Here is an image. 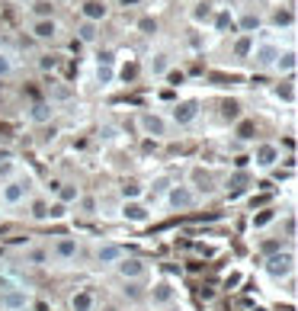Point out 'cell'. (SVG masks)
Instances as JSON below:
<instances>
[{
	"label": "cell",
	"mask_w": 298,
	"mask_h": 311,
	"mask_svg": "<svg viewBox=\"0 0 298 311\" xmlns=\"http://www.w3.org/2000/svg\"><path fill=\"white\" fill-rule=\"evenodd\" d=\"M238 138H244V141H250V138H253V125H250V122H244V125L238 128Z\"/></svg>",
	"instance_id": "44"
},
{
	"label": "cell",
	"mask_w": 298,
	"mask_h": 311,
	"mask_svg": "<svg viewBox=\"0 0 298 311\" xmlns=\"http://www.w3.org/2000/svg\"><path fill=\"white\" fill-rule=\"evenodd\" d=\"M49 260H51V257H49V250H45V247H32V250H26V263H29V266H45Z\"/></svg>",
	"instance_id": "27"
},
{
	"label": "cell",
	"mask_w": 298,
	"mask_h": 311,
	"mask_svg": "<svg viewBox=\"0 0 298 311\" xmlns=\"http://www.w3.org/2000/svg\"><path fill=\"white\" fill-rule=\"evenodd\" d=\"M167 311H183V308H177V305H170V308H167Z\"/></svg>",
	"instance_id": "50"
},
{
	"label": "cell",
	"mask_w": 298,
	"mask_h": 311,
	"mask_svg": "<svg viewBox=\"0 0 298 311\" xmlns=\"http://www.w3.org/2000/svg\"><path fill=\"white\" fill-rule=\"evenodd\" d=\"M295 23V13L292 10H276L273 13V26H292Z\"/></svg>",
	"instance_id": "36"
},
{
	"label": "cell",
	"mask_w": 298,
	"mask_h": 311,
	"mask_svg": "<svg viewBox=\"0 0 298 311\" xmlns=\"http://www.w3.org/2000/svg\"><path fill=\"white\" fill-rule=\"evenodd\" d=\"M215 32H231V36H238V26H234V16L228 10H215V19H212Z\"/></svg>",
	"instance_id": "22"
},
{
	"label": "cell",
	"mask_w": 298,
	"mask_h": 311,
	"mask_svg": "<svg viewBox=\"0 0 298 311\" xmlns=\"http://www.w3.org/2000/svg\"><path fill=\"white\" fill-rule=\"evenodd\" d=\"M80 13H84V23H103L106 16H109V6L103 3V0H87L84 6H80Z\"/></svg>",
	"instance_id": "16"
},
{
	"label": "cell",
	"mask_w": 298,
	"mask_h": 311,
	"mask_svg": "<svg viewBox=\"0 0 298 311\" xmlns=\"http://www.w3.org/2000/svg\"><path fill=\"white\" fill-rule=\"evenodd\" d=\"M279 52H282V45L276 42V39H256V42H253V52H250V61H253L256 71H273Z\"/></svg>",
	"instance_id": "4"
},
{
	"label": "cell",
	"mask_w": 298,
	"mask_h": 311,
	"mask_svg": "<svg viewBox=\"0 0 298 311\" xmlns=\"http://www.w3.org/2000/svg\"><path fill=\"white\" fill-rule=\"evenodd\" d=\"M122 6H135V3H141V0H119Z\"/></svg>",
	"instance_id": "49"
},
{
	"label": "cell",
	"mask_w": 298,
	"mask_h": 311,
	"mask_svg": "<svg viewBox=\"0 0 298 311\" xmlns=\"http://www.w3.org/2000/svg\"><path fill=\"white\" fill-rule=\"evenodd\" d=\"M266 273L273 279H289L295 273V254L292 250H276V254L266 257Z\"/></svg>",
	"instance_id": "7"
},
{
	"label": "cell",
	"mask_w": 298,
	"mask_h": 311,
	"mask_svg": "<svg viewBox=\"0 0 298 311\" xmlns=\"http://www.w3.org/2000/svg\"><path fill=\"white\" fill-rule=\"evenodd\" d=\"M189 186L196 189V193H212V186H215V180H212V173L208 170H202V167H193V173H189V180H186Z\"/></svg>",
	"instance_id": "18"
},
{
	"label": "cell",
	"mask_w": 298,
	"mask_h": 311,
	"mask_svg": "<svg viewBox=\"0 0 298 311\" xmlns=\"http://www.w3.org/2000/svg\"><path fill=\"white\" fill-rule=\"evenodd\" d=\"M51 119H55V106H51L49 100H39V103L29 106V122L32 125H45V122H51Z\"/></svg>",
	"instance_id": "17"
},
{
	"label": "cell",
	"mask_w": 298,
	"mask_h": 311,
	"mask_svg": "<svg viewBox=\"0 0 298 311\" xmlns=\"http://www.w3.org/2000/svg\"><path fill=\"white\" fill-rule=\"evenodd\" d=\"M93 308H97V295L90 289H77L71 295V311H93Z\"/></svg>",
	"instance_id": "21"
},
{
	"label": "cell",
	"mask_w": 298,
	"mask_h": 311,
	"mask_svg": "<svg viewBox=\"0 0 298 311\" xmlns=\"http://www.w3.org/2000/svg\"><path fill=\"white\" fill-rule=\"evenodd\" d=\"M32 218L36 221H49V202H36V206H32Z\"/></svg>",
	"instance_id": "40"
},
{
	"label": "cell",
	"mask_w": 298,
	"mask_h": 311,
	"mask_svg": "<svg viewBox=\"0 0 298 311\" xmlns=\"http://www.w3.org/2000/svg\"><path fill=\"white\" fill-rule=\"evenodd\" d=\"M276 97L286 100V103H295V80L289 77L286 84H279V87H276Z\"/></svg>",
	"instance_id": "30"
},
{
	"label": "cell",
	"mask_w": 298,
	"mask_h": 311,
	"mask_svg": "<svg viewBox=\"0 0 298 311\" xmlns=\"http://www.w3.org/2000/svg\"><path fill=\"white\" fill-rule=\"evenodd\" d=\"M196 119H199V100H180V103L173 106V119H170V122L193 125Z\"/></svg>",
	"instance_id": "15"
},
{
	"label": "cell",
	"mask_w": 298,
	"mask_h": 311,
	"mask_svg": "<svg viewBox=\"0 0 298 311\" xmlns=\"http://www.w3.org/2000/svg\"><path fill=\"white\" fill-rule=\"evenodd\" d=\"M77 208H80V215L93 218V215L99 212V202H97V196H80V199H77Z\"/></svg>",
	"instance_id": "28"
},
{
	"label": "cell",
	"mask_w": 298,
	"mask_h": 311,
	"mask_svg": "<svg viewBox=\"0 0 298 311\" xmlns=\"http://www.w3.org/2000/svg\"><path fill=\"white\" fill-rule=\"evenodd\" d=\"M286 234H289V238H295V218H292V215H289V221H286Z\"/></svg>",
	"instance_id": "48"
},
{
	"label": "cell",
	"mask_w": 298,
	"mask_h": 311,
	"mask_svg": "<svg viewBox=\"0 0 298 311\" xmlns=\"http://www.w3.org/2000/svg\"><path fill=\"white\" fill-rule=\"evenodd\" d=\"M250 160H253V167L260 173H269L282 160V148L276 145V141H260V145L253 148V157H250Z\"/></svg>",
	"instance_id": "6"
},
{
	"label": "cell",
	"mask_w": 298,
	"mask_h": 311,
	"mask_svg": "<svg viewBox=\"0 0 298 311\" xmlns=\"http://www.w3.org/2000/svg\"><path fill=\"white\" fill-rule=\"evenodd\" d=\"M112 269L119 273V279H122V282H141V279L148 276V263L141 260V257H128V254L122 257V260H119Z\"/></svg>",
	"instance_id": "8"
},
{
	"label": "cell",
	"mask_w": 298,
	"mask_h": 311,
	"mask_svg": "<svg viewBox=\"0 0 298 311\" xmlns=\"http://www.w3.org/2000/svg\"><path fill=\"white\" fill-rule=\"evenodd\" d=\"M77 36H80V42H93V39H97V26L93 23H80Z\"/></svg>",
	"instance_id": "38"
},
{
	"label": "cell",
	"mask_w": 298,
	"mask_h": 311,
	"mask_svg": "<svg viewBox=\"0 0 298 311\" xmlns=\"http://www.w3.org/2000/svg\"><path fill=\"white\" fill-rule=\"evenodd\" d=\"M80 199V189L74 186V183H61L58 189V202H64V206H71V202H77Z\"/></svg>",
	"instance_id": "29"
},
{
	"label": "cell",
	"mask_w": 298,
	"mask_h": 311,
	"mask_svg": "<svg viewBox=\"0 0 298 311\" xmlns=\"http://www.w3.org/2000/svg\"><path fill=\"white\" fill-rule=\"evenodd\" d=\"M13 160V148H0V164H10Z\"/></svg>",
	"instance_id": "47"
},
{
	"label": "cell",
	"mask_w": 298,
	"mask_h": 311,
	"mask_svg": "<svg viewBox=\"0 0 298 311\" xmlns=\"http://www.w3.org/2000/svg\"><path fill=\"white\" fill-rule=\"evenodd\" d=\"M276 221V208H263L260 215H253V228L260 231V228H266V225H273Z\"/></svg>",
	"instance_id": "32"
},
{
	"label": "cell",
	"mask_w": 298,
	"mask_h": 311,
	"mask_svg": "<svg viewBox=\"0 0 298 311\" xmlns=\"http://www.w3.org/2000/svg\"><path fill=\"white\" fill-rule=\"evenodd\" d=\"M295 67H298L295 49H286V52H279V58H276V64H273V71H276V74H286V77H292Z\"/></svg>",
	"instance_id": "19"
},
{
	"label": "cell",
	"mask_w": 298,
	"mask_h": 311,
	"mask_svg": "<svg viewBox=\"0 0 298 311\" xmlns=\"http://www.w3.org/2000/svg\"><path fill=\"white\" fill-rule=\"evenodd\" d=\"M29 13H32V19H55V3L51 0H32Z\"/></svg>",
	"instance_id": "23"
},
{
	"label": "cell",
	"mask_w": 298,
	"mask_h": 311,
	"mask_svg": "<svg viewBox=\"0 0 298 311\" xmlns=\"http://www.w3.org/2000/svg\"><path fill=\"white\" fill-rule=\"evenodd\" d=\"M253 42H256V36H238V42H234V58H250Z\"/></svg>",
	"instance_id": "26"
},
{
	"label": "cell",
	"mask_w": 298,
	"mask_h": 311,
	"mask_svg": "<svg viewBox=\"0 0 298 311\" xmlns=\"http://www.w3.org/2000/svg\"><path fill=\"white\" fill-rule=\"evenodd\" d=\"M138 32L141 36H154V32H157V19L154 16H141L138 19Z\"/></svg>",
	"instance_id": "35"
},
{
	"label": "cell",
	"mask_w": 298,
	"mask_h": 311,
	"mask_svg": "<svg viewBox=\"0 0 298 311\" xmlns=\"http://www.w3.org/2000/svg\"><path fill=\"white\" fill-rule=\"evenodd\" d=\"M119 215H122V221H128V225H148V221H151V212H148V206L141 199H122Z\"/></svg>",
	"instance_id": "9"
},
{
	"label": "cell",
	"mask_w": 298,
	"mask_h": 311,
	"mask_svg": "<svg viewBox=\"0 0 298 311\" xmlns=\"http://www.w3.org/2000/svg\"><path fill=\"white\" fill-rule=\"evenodd\" d=\"M29 193H32V177L29 173H16V177H10V180L0 183V206L16 208V206H23V202L29 199Z\"/></svg>",
	"instance_id": "1"
},
{
	"label": "cell",
	"mask_w": 298,
	"mask_h": 311,
	"mask_svg": "<svg viewBox=\"0 0 298 311\" xmlns=\"http://www.w3.org/2000/svg\"><path fill=\"white\" fill-rule=\"evenodd\" d=\"M138 128H141V135H145V138L160 141V138H167V135H170V119H167L164 112L145 109V112H138Z\"/></svg>",
	"instance_id": "3"
},
{
	"label": "cell",
	"mask_w": 298,
	"mask_h": 311,
	"mask_svg": "<svg viewBox=\"0 0 298 311\" xmlns=\"http://www.w3.org/2000/svg\"><path fill=\"white\" fill-rule=\"evenodd\" d=\"M244 180H247V177H244V173H234V177H231V180H228V186H234V189H241V186H244Z\"/></svg>",
	"instance_id": "46"
},
{
	"label": "cell",
	"mask_w": 298,
	"mask_h": 311,
	"mask_svg": "<svg viewBox=\"0 0 298 311\" xmlns=\"http://www.w3.org/2000/svg\"><path fill=\"white\" fill-rule=\"evenodd\" d=\"M64 215H67L64 202H51V206H49V221H58V218H64Z\"/></svg>",
	"instance_id": "39"
},
{
	"label": "cell",
	"mask_w": 298,
	"mask_h": 311,
	"mask_svg": "<svg viewBox=\"0 0 298 311\" xmlns=\"http://www.w3.org/2000/svg\"><path fill=\"white\" fill-rule=\"evenodd\" d=\"M193 19H196V23H212V19H215V10L202 3L199 10H193Z\"/></svg>",
	"instance_id": "37"
},
{
	"label": "cell",
	"mask_w": 298,
	"mask_h": 311,
	"mask_svg": "<svg viewBox=\"0 0 298 311\" xmlns=\"http://www.w3.org/2000/svg\"><path fill=\"white\" fill-rule=\"evenodd\" d=\"M221 112H225V119H238V103H234V100H231V103H225V106H221Z\"/></svg>",
	"instance_id": "43"
},
{
	"label": "cell",
	"mask_w": 298,
	"mask_h": 311,
	"mask_svg": "<svg viewBox=\"0 0 298 311\" xmlns=\"http://www.w3.org/2000/svg\"><path fill=\"white\" fill-rule=\"evenodd\" d=\"M13 67H16V61H13V52L0 49V77H10Z\"/></svg>",
	"instance_id": "31"
},
{
	"label": "cell",
	"mask_w": 298,
	"mask_h": 311,
	"mask_svg": "<svg viewBox=\"0 0 298 311\" xmlns=\"http://www.w3.org/2000/svg\"><path fill=\"white\" fill-rule=\"evenodd\" d=\"M122 257H125V250H122V244H116V241H99L97 244V263L99 266H116Z\"/></svg>",
	"instance_id": "13"
},
{
	"label": "cell",
	"mask_w": 298,
	"mask_h": 311,
	"mask_svg": "<svg viewBox=\"0 0 298 311\" xmlns=\"http://www.w3.org/2000/svg\"><path fill=\"white\" fill-rule=\"evenodd\" d=\"M29 32H32V39H39V42H55L61 26H58V19H32Z\"/></svg>",
	"instance_id": "14"
},
{
	"label": "cell",
	"mask_w": 298,
	"mask_h": 311,
	"mask_svg": "<svg viewBox=\"0 0 298 311\" xmlns=\"http://www.w3.org/2000/svg\"><path fill=\"white\" fill-rule=\"evenodd\" d=\"M170 186H173V183H170V177H157V180L151 183V189H154V193H167Z\"/></svg>",
	"instance_id": "42"
},
{
	"label": "cell",
	"mask_w": 298,
	"mask_h": 311,
	"mask_svg": "<svg viewBox=\"0 0 298 311\" xmlns=\"http://www.w3.org/2000/svg\"><path fill=\"white\" fill-rule=\"evenodd\" d=\"M112 77H116V71H112V55H103V61H99V67H97V80L103 87H109Z\"/></svg>",
	"instance_id": "25"
},
{
	"label": "cell",
	"mask_w": 298,
	"mask_h": 311,
	"mask_svg": "<svg viewBox=\"0 0 298 311\" xmlns=\"http://www.w3.org/2000/svg\"><path fill=\"white\" fill-rule=\"evenodd\" d=\"M29 305H32L29 286H19V282H13L10 289H3V292H0V311H26Z\"/></svg>",
	"instance_id": "5"
},
{
	"label": "cell",
	"mask_w": 298,
	"mask_h": 311,
	"mask_svg": "<svg viewBox=\"0 0 298 311\" xmlns=\"http://www.w3.org/2000/svg\"><path fill=\"white\" fill-rule=\"evenodd\" d=\"M234 26H238V36H256V29L263 26V19L256 16V13H241V16L234 19Z\"/></svg>",
	"instance_id": "20"
},
{
	"label": "cell",
	"mask_w": 298,
	"mask_h": 311,
	"mask_svg": "<svg viewBox=\"0 0 298 311\" xmlns=\"http://www.w3.org/2000/svg\"><path fill=\"white\" fill-rule=\"evenodd\" d=\"M276 250H282L279 241H266V244H263V254H276Z\"/></svg>",
	"instance_id": "45"
},
{
	"label": "cell",
	"mask_w": 298,
	"mask_h": 311,
	"mask_svg": "<svg viewBox=\"0 0 298 311\" xmlns=\"http://www.w3.org/2000/svg\"><path fill=\"white\" fill-rule=\"evenodd\" d=\"M77 250H80L77 238H67V234H61V238H55V241H51L49 257H55L58 263H71L74 257H77Z\"/></svg>",
	"instance_id": "11"
},
{
	"label": "cell",
	"mask_w": 298,
	"mask_h": 311,
	"mask_svg": "<svg viewBox=\"0 0 298 311\" xmlns=\"http://www.w3.org/2000/svg\"><path fill=\"white\" fill-rule=\"evenodd\" d=\"M122 295H125L128 302H135L141 295V282H125V289H122Z\"/></svg>",
	"instance_id": "41"
},
{
	"label": "cell",
	"mask_w": 298,
	"mask_h": 311,
	"mask_svg": "<svg viewBox=\"0 0 298 311\" xmlns=\"http://www.w3.org/2000/svg\"><path fill=\"white\" fill-rule=\"evenodd\" d=\"M39 71H45V74H49V71H55V67L61 64V58L58 55H39Z\"/></svg>",
	"instance_id": "34"
},
{
	"label": "cell",
	"mask_w": 298,
	"mask_h": 311,
	"mask_svg": "<svg viewBox=\"0 0 298 311\" xmlns=\"http://www.w3.org/2000/svg\"><path fill=\"white\" fill-rule=\"evenodd\" d=\"M170 71H173V58H170L167 49H157V52L148 55V74H151V77H167Z\"/></svg>",
	"instance_id": "12"
},
{
	"label": "cell",
	"mask_w": 298,
	"mask_h": 311,
	"mask_svg": "<svg viewBox=\"0 0 298 311\" xmlns=\"http://www.w3.org/2000/svg\"><path fill=\"white\" fill-rule=\"evenodd\" d=\"M71 100V87H64L61 80H51L49 84V103L58 106V103H67Z\"/></svg>",
	"instance_id": "24"
},
{
	"label": "cell",
	"mask_w": 298,
	"mask_h": 311,
	"mask_svg": "<svg viewBox=\"0 0 298 311\" xmlns=\"http://www.w3.org/2000/svg\"><path fill=\"white\" fill-rule=\"evenodd\" d=\"M148 302H151L154 308H170L173 302H177V286H173L170 279H157L151 286V292H148Z\"/></svg>",
	"instance_id": "10"
},
{
	"label": "cell",
	"mask_w": 298,
	"mask_h": 311,
	"mask_svg": "<svg viewBox=\"0 0 298 311\" xmlns=\"http://www.w3.org/2000/svg\"><path fill=\"white\" fill-rule=\"evenodd\" d=\"M164 202H167V208H170V212H189V208H196L202 202V196L196 193L189 183H173L164 193Z\"/></svg>",
	"instance_id": "2"
},
{
	"label": "cell",
	"mask_w": 298,
	"mask_h": 311,
	"mask_svg": "<svg viewBox=\"0 0 298 311\" xmlns=\"http://www.w3.org/2000/svg\"><path fill=\"white\" fill-rule=\"evenodd\" d=\"M141 193H145V189H141V183H135V180H125V183H122V199H141Z\"/></svg>",
	"instance_id": "33"
}]
</instances>
